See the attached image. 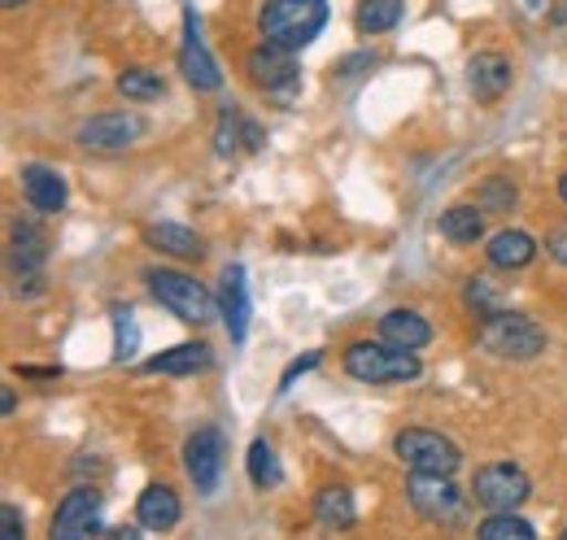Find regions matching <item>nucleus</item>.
<instances>
[{
	"label": "nucleus",
	"instance_id": "79ce46f5",
	"mask_svg": "<svg viewBox=\"0 0 567 540\" xmlns=\"http://www.w3.org/2000/svg\"><path fill=\"white\" fill-rule=\"evenodd\" d=\"M559 540H567V528H564V532H559Z\"/></svg>",
	"mask_w": 567,
	"mask_h": 540
},
{
	"label": "nucleus",
	"instance_id": "39448f33",
	"mask_svg": "<svg viewBox=\"0 0 567 540\" xmlns=\"http://www.w3.org/2000/svg\"><path fill=\"white\" fill-rule=\"evenodd\" d=\"M406 501L411 510L432 523V528H445V532H458L472 523V501L467 492L454 484V475H424L411 471L406 475Z\"/></svg>",
	"mask_w": 567,
	"mask_h": 540
},
{
	"label": "nucleus",
	"instance_id": "aec40b11",
	"mask_svg": "<svg viewBox=\"0 0 567 540\" xmlns=\"http://www.w3.org/2000/svg\"><path fill=\"white\" fill-rule=\"evenodd\" d=\"M144 245L153 253H162V258H175V262H202V253H206L202 236L193 227H184V222H148L144 227Z\"/></svg>",
	"mask_w": 567,
	"mask_h": 540
},
{
	"label": "nucleus",
	"instance_id": "9d476101",
	"mask_svg": "<svg viewBox=\"0 0 567 540\" xmlns=\"http://www.w3.org/2000/svg\"><path fill=\"white\" fill-rule=\"evenodd\" d=\"M101 532V492L92 484H74L53 510L49 540H96Z\"/></svg>",
	"mask_w": 567,
	"mask_h": 540
},
{
	"label": "nucleus",
	"instance_id": "5701e85b",
	"mask_svg": "<svg viewBox=\"0 0 567 540\" xmlns=\"http://www.w3.org/2000/svg\"><path fill=\"white\" fill-rule=\"evenodd\" d=\"M436 231L450 240V245H476L485 236V209L472 201L450 205L441 218H436Z\"/></svg>",
	"mask_w": 567,
	"mask_h": 540
},
{
	"label": "nucleus",
	"instance_id": "2eb2a0df",
	"mask_svg": "<svg viewBox=\"0 0 567 540\" xmlns=\"http://www.w3.org/2000/svg\"><path fill=\"white\" fill-rule=\"evenodd\" d=\"M214 297H218V319H223L231 344H245V336H249V274H245L240 262H231L223 270Z\"/></svg>",
	"mask_w": 567,
	"mask_h": 540
},
{
	"label": "nucleus",
	"instance_id": "f8f14e48",
	"mask_svg": "<svg viewBox=\"0 0 567 540\" xmlns=\"http://www.w3.org/2000/svg\"><path fill=\"white\" fill-rule=\"evenodd\" d=\"M148 123H144L136 110H110V114H92L79 123L74 139L83 148H96V153H123L132 144H141Z\"/></svg>",
	"mask_w": 567,
	"mask_h": 540
},
{
	"label": "nucleus",
	"instance_id": "7ed1b4c3",
	"mask_svg": "<svg viewBox=\"0 0 567 540\" xmlns=\"http://www.w3.org/2000/svg\"><path fill=\"white\" fill-rule=\"evenodd\" d=\"M144 288H148V297H153L162 310H171L179 323L206 328L214 314H218V297H214L197 274H188V270L148 267L144 270Z\"/></svg>",
	"mask_w": 567,
	"mask_h": 540
},
{
	"label": "nucleus",
	"instance_id": "4c0bfd02",
	"mask_svg": "<svg viewBox=\"0 0 567 540\" xmlns=\"http://www.w3.org/2000/svg\"><path fill=\"white\" fill-rule=\"evenodd\" d=\"M105 540H144V528L141 523H123V528H110Z\"/></svg>",
	"mask_w": 567,
	"mask_h": 540
},
{
	"label": "nucleus",
	"instance_id": "ea45409f",
	"mask_svg": "<svg viewBox=\"0 0 567 540\" xmlns=\"http://www.w3.org/2000/svg\"><path fill=\"white\" fill-rule=\"evenodd\" d=\"M559 201L567 205V175H559Z\"/></svg>",
	"mask_w": 567,
	"mask_h": 540
},
{
	"label": "nucleus",
	"instance_id": "4be33fe9",
	"mask_svg": "<svg viewBox=\"0 0 567 540\" xmlns=\"http://www.w3.org/2000/svg\"><path fill=\"white\" fill-rule=\"evenodd\" d=\"M315 523H323L328 532H350L358 523L354 488L350 484H328L315 492Z\"/></svg>",
	"mask_w": 567,
	"mask_h": 540
},
{
	"label": "nucleus",
	"instance_id": "f3484780",
	"mask_svg": "<svg viewBox=\"0 0 567 540\" xmlns=\"http://www.w3.org/2000/svg\"><path fill=\"white\" fill-rule=\"evenodd\" d=\"M214 366V349L206 340H184V344H171L153 357H144L141 371L144 375H171V380H188V375H202Z\"/></svg>",
	"mask_w": 567,
	"mask_h": 540
},
{
	"label": "nucleus",
	"instance_id": "58836bf2",
	"mask_svg": "<svg viewBox=\"0 0 567 540\" xmlns=\"http://www.w3.org/2000/svg\"><path fill=\"white\" fill-rule=\"evenodd\" d=\"M13 409H18V397H13V388L4 384V388H0V414H4V418H13Z\"/></svg>",
	"mask_w": 567,
	"mask_h": 540
},
{
	"label": "nucleus",
	"instance_id": "a878e982",
	"mask_svg": "<svg viewBox=\"0 0 567 540\" xmlns=\"http://www.w3.org/2000/svg\"><path fill=\"white\" fill-rule=\"evenodd\" d=\"M245 471L254 479V488H280L284 484V467H280V454L271 449L267 436L249 440V454H245Z\"/></svg>",
	"mask_w": 567,
	"mask_h": 540
},
{
	"label": "nucleus",
	"instance_id": "423d86ee",
	"mask_svg": "<svg viewBox=\"0 0 567 540\" xmlns=\"http://www.w3.org/2000/svg\"><path fill=\"white\" fill-rule=\"evenodd\" d=\"M476 336L485 344V353H494L502 362H533V357H542L546 344H550L546 328H542L537 319L519 314V310H497L489 319H481Z\"/></svg>",
	"mask_w": 567,
	"mask_h": 540
},
{
	"label": "nucleus",
	"instance_id": "c85d7f7f",
	"mask_svg": "<svg viewBox=\"0 0 567 540\" xmlns=\"http://www.w3.org/2000/svg\"><path fill=\"white\" fill-rule=\"evenodd\" d=\"M240 148H245V114L236 105H223L218 123H214V153L218 157H236Z\"/></svg>",
	"mask_w": 567,
	"mask_h": 540
},
{
	"label": "nucleus",
	"instance_id": "393cba45",
	"mask_svg": "<svg viewBox=\"0 0 567 540\" xmlns=\"http://www.w3.org/2000/svg\"><path fill=\"white\" fill-rule=\"evenodd\" d=\"M118 96H127L132 105H148V101H162L166 96V79L148 66H127L118 79H114Z\"/></svg>",
	"mask_w": 567,
	"mask_h": 540
},
{
	"label": "nucleus",
	"instance_id": "b1692460",
	"mask_svg": "<svg viewBox=\"0 0 567 540\" xmlns=\"http://www.w3.org/2000/svg\"><path fill=\"white\" fill-rule=\"evenodd\" d=\"M406 18V0H358L354 27L358 35H384Z\"/></svg>",
	"mask_w": 567,
	"mask_h": 540
},
{
	"label": "nucleus",
	"instance_id": "4468645a",
	"mask_svg": "<svg viewBox=\"0 0 567 540\" xmlns=\"http://www.w3.org/2000/svg\"><path fill=\"white\" fill-rule=\"evenodd\" d=\"M18 184H22V201L31 205L35 214H44V218L62 214L66 201H71L66 175H62V170H53V166H44V162H22Z\"/></svg>",
	"mask_w": 567,
	"mask_h": 540
},
{
	"label": "nucleus",
	"instance_id": "f03ea898",
	"mask_svg": "<svg viewBox=\"0 0 567 540\" xmlns=\"http://www.w3.org/2000/svg\"><path fill=\"white\" fill-rule=\"evenodd\" d=\"M346 375L371 388H393V384H415L424 375V362L415 349H398L389 340H354L341 357Z\"/></svg>",
	"mask_w": 567,
	"mask_h": 540
},
{
	"label": "nucleus",
	"instance_id": "6e6552de",
	"mask_svg": "<svg viewBox=\"0 0 567 540\" xmlns=\"http://www.w3.org/2000/svg\"><path fill=\"white\" fill-rule=\"evenodd\" d=\"M533 497V479L524 467H515V463H485V467H476L472 475V501L481 506V510H519L524 501Z\"/></svg>",
	"mask_w": 567,
	"mask_h": 540
},
{
	"label": "nucleus",
	"instance_id": "9b49d317",
	"mask_svg": "<svg viewBox=\"0 0 567 540\" xmlns=\"http://www.w3.org/2000/svg\"><path fill=\"white\" fill-rule=\"evenodd\" d=\"M179 70H184V83L202 96H210L223 87V70L214 62L210 44L202 35V18L193 4H184V40H179Z\"/></svg>",
	"mask_w": 567,
	"mask_h": 540
},
{
	"label": "nucleus",
	"instance_id": "0eeeda50",
	"mask_svg": "<svg viewBox=\"0 0 567 540\" xmlns=\"http://www.w3.org/2000/svg\"><path fill=\"white\" fill-rule=\"evenodd\" d=\"M393 458L406 467V471H424V475H454L463 467V449L432 432V427H402L393 436Z\"/></svg>",
	"mask_w": 567,
	"mask_h": 540
},
{
	"label": "nucleus",
	"instance_id": "e433bc0d",
	"mask_svg": "<svg viewBox=\"0 0 567 540\" xmlns=\"http://www.w3.org/2000/svg\"><path fill=\"white\" fill-rule=\"evenodd\" d=\"M262 144H267V132H262L254 118H245V148H249V153H258Z\"/></svg>",
	"mask_w": 567,
	"mask_h": 540
},
{
	"label": "nucleus",
	"instance_id": "412c9836",
	"mask_svg": "<svg viewBox=\"0 0 567 540\" xmlns=\"http://www.w3.org/2000/svg\"><path fill=\"white\" fill-rule=\"evenodd\" d=\"M380 340H389V344H398V349H427L432 344V323H427L420 310H384L380 314Z\"/></svg>",
	"mask_w": 567,
	"mask_h": 540
},
{
	"label": "nucleus",
	"instance_id": "c9c22d12",
	"mask_svg": "<svg viewBox=\"0 0 567 540\" xmlns=\"http://www.w3.org/2000/svg\"><path fill=\"white\" fill-rule=\"evenodd\" d=\"M13 375H22V380H62V366H13Z\"/></svg>",
	"mask_w": 567,
	"mask_h": 540
},
{
	"label": "nucleus",
	"instance_id": "2f4dec72",
	"mask_svg": "<svg viewBox=\"0 0 567 540\" xmlns=\"http://www.w3.org/2000/svg\"><path fill=\"white\" fill-rule=\"evenodd\" d=\"M319 362H323V349H306L301 357H292V362L284 366V375H280V384H276V393L284 397V393H288V388H292V384H297L301 375H310V371H315Z\"/></svg>",
	"mask_w": 567,
	"mask_h": 540
},
{
	"label": "nucleus",
	"instance_id": "6ab92c4d",
	"mask_svg": "<svg viewBox=\"0 0 567 540\" xmlns=\"http://www.w3.org/2000/svg\"><path fill=\"white\" fill-rule=\"evenodd\" d=\"M537 236L533 231H524V227H502L489 236V245H485V258H489V267L494 270H524L533 267V258H537Z\"/></svg>",
	"mask_w": 567,
	"mask_h": 540
},
{
	"label": "nucleus",
	"instance_id": "cd10ccee",
	"mask_svg": "<svg viewBox=\"0 0 567 540\" xmlns=\"http://www.w3.org/2000/svg\"><path fill=\"white\" fill-rule=\"evenodd\" d=\"M110 323H114V362H132L141 349V328H136V310L132 305H110Z\"/></svg>",
	"mask_w": 567,
	"mask_h": 540
},
{
	"label": "nucleus",
	"instance_id": "ddd939ff",
	"mask_svg": "<svg viewBox=\"0 0 567 540\" xmlns=\"http://www.w3.org/2000/svg\"><path fill=\"white\" fill-rule=\"evenodd\" d=\"M223 463H227V445H223V432L218 427H197L188 440H184V471L197 484L202 497L218 492V479H223Z\"/></svg>",
	"mask_w": 567,
	"mask_h": 540
},
{
	"label": "nucleus",
	"instance_id": "473e14b6",
	"mask_svg": "<svg viewBox=\"0 0 567 540\" xmlns=\"http://www.w3.org/2000/svg\"><path fill=\"white\" fill-rule=\"evenodd\" d=\"M0 540H27V515L13 501L0 506Z\"/></svg>",
	"mask_w": 567,
	"mask_h": 540
},
{
	"label": "nucleus",
	"instance_id": "dca6fc26",
	"mask_svg": "<svg viewBox=\"0 0 567 540\" xmlns=\"http://www.w3.org/2000/svg\"><path fill=\"white\" fill-rule=\"evenodd\" d=\"M511 83H515V66H511L506 53H497V49L472 53V62H467V87H472V96H476L481 105L502 101V96L511 92Z\"/></svg>",
	"mask_w": 567,
	"mask_h": 540
},
{
	"label": "nucleus",
	"instance_id": "a211bd4d",
	"mask_svg": "<svg viewBox=\"0 0 567 540\" xmlns=\"http://www.w3.org/2000/svg\"><path fill=\"white\" fill-rule=\"evenodd\" d=\"M184 519V501L171 484H144L136 497V523L144 532H175Z\"/></svg>",
	"mask_w": 567,
	"mask_h": 540
},
{
	"label": "nucleus",
	"instance_id": "c756f323",
	"mask_svg": "<svg viewBox=\"0 0 567 540\" xmlns=\"http://www.w3.org/2000/svg\"><path fill=\"white\" fill-rule=\"evenodd\" d=\"M476 205H481L485 214H511V209L519 205L515 179H511V175H489V179L476 188Z\"/></svg>",
	"mask_w": 567,
	"mask_h": 540
},
{
	"label": "nucleus",
	"instance_id": "f704fd0d",
	"mask_svg": "<svg viewBox=\"0 0 567 540\" xmlns=\"http://www.w3.org/2000/svg\"><path fill=\"white\" fill-rule=\"evenodd\" d=\"M546 253H550L559 267H567V222H559V227L546 236Z\"/></svg>",
	"mask_w": 567,
	"mask_h": 540
},
{
	"label": "nucleus",
	"instance_id": "72a5a7b5",
	"mask_svg": "<svg viewBox=\"0 0 567 540\" xmlns=\"http://www.w3.org/2000/svg\"><path fill=\"white\" fill-rule=\"evenodd\" d=\"M371 66H375V53H350V58L337 62V79H354V74H362V70Z\"/></svg>",
	"mask_w": 567,
	"mask_h": 540
},
{
	"label": "nucleus",
	"instance_id": "a19ab883",
	"mask_svg": "<svg viewBox=\"0 0 567 540\" xmlns=\"http://www.w3.org/2000/svg\"><path fill=\"white\" fill-rule=\"evenodd\" d=\"M27 0H0V9H22Z\"/></svg>",
	"mask_w": 567,
	"mask_h": 540
},
{
	"label": "nucleus",
	"instance_id": "f257e3e1",
	"mask_svg": "<svg viewBox=\"0 0 567 540\" xmlns=\"http://www.w3.org/2000/svg\"><path fill=\"white\" fill-rule=\"evenodd\" d=\"M328 18H332L328 0H262L258 35H262V44L301 53V49H310L323 35Z\"/></svg>",
	"mask_w": 567,
	"mask_h": 540
},
{
	"label": "nucleus",
	"instance_id": "20e7f679",
	"mask_svg": "<svg viewBox=\"0 0 567 540\" xmlns=\"http://www.w3.org/2000/svg\"><path fill=\"white\" fill-rule=\"evenodd\" d=\"M49 231L35 222V218H13L9 222V274H13V297L22 301H35L49 292Z\"/></svg>",
	"mask_w": 567,
	"mask_h": 540
},
{
	"label": "nucleus",
	"instance_id": "7c9ffc66",
	"mask_svg": "<svg viewBox=\"0 0 567 540\" xmlns=\"http://www.w3.org/2000/svg\"><path fill=\"white\" fill-rule=\"evenodd\" d=\"M463 301H467V310H472L476 319H489L497 310H506V305H502V288H497L489 274H472L467 288H463Z\"/></svg>",
	"mask_w": 567,
	"mask_h": 540
},
{
	"label": "nucleus",
	"instance_id": "1a4fd4ad",
	"mask_svg": "<svg viewBox=\"0 0 567 540\" xmlns=\"http://www.w3.org/2000/svg\"><path fill=\"white\" fill-rule=\"evenodd\" d=\"M245 74H249L254 87H262L267 96H276V101H284V105H288V101L297 96V87H301L297 53L276 49V44H258V49H249V53H245Z\"/></svg>",
	"mask_w": 567,
	"mask_h": 540
},
{
	"label": "nucleus",
	"instance_id": "bb28decb",
	"mask_svg": "<svg viewBox=\"0 0 567 540\" xmlns=\"http://www.w3.org/2000/svg\"><path fill=\"white\" fill-rule=\"evenodd\" d=\"M476 540H537V528L519 510H497L476 523Z\"/></svg>",
	"mask_w": 567,
	"mask_h": 540
}]
</instances>
